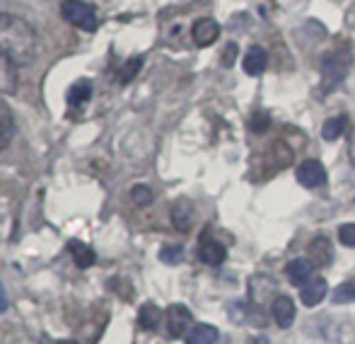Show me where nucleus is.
<instances>
[{"mask_svg":"<svg viewBox=\"0 0 355 344\" xmlns=\"http://www.w3.org/2000/svg\"><path fill=\"white\" fill-rule=\"evenodd\" d=\"M5 308H8V298H5V288L0 284V313H5Z\"/></svg>","mask_w":355,"mask_h":344,"instance_id":"nucleus-28","label":"nucleus"},{"mask_svg":"<svg viewBox=\"0 0 355 344\" xmlns=\"http://www.w3.org/2000/svg\"><path fill=\"white\" fill-rule=\"evenodd\" d=\"M15 131H17V124H15L12 109L0 97V151H5L10 146V141L15 138Z\"/></svg>","mask_w":355,"mask_h":344,"instance_id":"nucleus-7","label":"nucleus"},{"mask_svg":"<svg viewBox=\"0 0 355 344\" xmlns=\"http://www.w3.org/2000/svg\"><path fill=\"white\" fill-rule=\"evenodd\" d=\"M218 337H220V332H218V327H213V325H196V327H191V332L187 335V344H215L218 342Z\"/></svg>","mask_w":355,"mask_h":344,"instance_id":"nucleus-15","label":"nucleus"},{"mask_svg":"<svg viewBox=\"0 0 355 344\" xmlns=\"http://www.w3.org/2000/svg\"><path fill=\"white\" fill-rule=\"evenodd\" d=\"M89 97H92V85H89L87 81H78L71 88V104H75V107H80L83 102H87Z\"/></svg>","mask_w":355,"mask_h":344,"instance_id":"nucleus-20","label":"nucleus"},{"mask_svg":"<svg viewBox=\"0 0 355 344\" xmlns=\"http://www.w3.org/2000/svg\"><path fill=\"white\" fill-rule=\"evenodd\" d=\"M285 274H288V279L295 286H307L309 277H312V262L309 259H293L285 267Z\"/></svg>","mask_w":355,"mask_h":344,"instance_id":"nucleus-12","label":"nucleus"},{"mask_svg":"<svg viewBox=\"0 0 355 344\" xmlns=\"http://www.w3.org/2000/svg\"><path fill=\"white\" fill-rule=\"evenodd\" d=\"M61 15L68 24L83 29V32H94L97 29V10L85 0H63Z\"/></svg>","mask_w":355,"mask_h":344,"instance_id":"nucleus-2","label":"nucleus"},{"mask_svg":"<svg viewBox=\"0 0 355 344\" xmlns=\"http://www.w3.org/2000/svg\"><path fill=\"white\" fill-rule=\"evenodd\" d=\"M191 221H193V211L187 202H177L172 208V223L179 228V231H189L191 228Z\"/></svg>","mask_w":355,"mask_h":344,"instance_id":"nucleus-18","label":"nucleus"},{"mask_svg":"<svg viewBox=\"0 0 355 344\" xmlns=\"http://www.w3.org/2000/svg\"><path fill=\"white\" fill-rule=\"evenodd\" d=\"M324 296H327V281H324V279H314V281H309L307 286H302V293H300L302 303L309 308L319 306V303L324 301Z\"/></svg>","mask_w":355,"mask_h":344,"instance_id":"nucleus-14","label":"nucleus"},{"mask_svg":"<svg viewBox=\"0 0 355 344\" xmlns=\"http://www.w3.org/2000/svg\"><path fill=\"white\" fill-rule=\"evenodd\" d=\"M198 257H201V262L211 264V267H218V264L225 262V257H227V250H225L223 245H220L218 240H211V238H203L201 245H198Z\"/></svg>","mask_w":355,"mask_h":344,"instance_id":"nucleus-10","label":"nucleus"},{"mask_svg":"<svg viewBox=\"0 0 355 344\" xmlns=\"http://www.w3.org/2000/svg\"><path fill=\"white\" fill-rule=\"evenodd\" d=\"M141 66H143V58L141 56H136L133 61H128L126 66L121 68V83L133 81V78H136V73L141 71Z\"/></svg>","mask_w":355,"mask_h":344,"instance_id":"nucleus-24","label":"nucleus"},{"mask_svg":"<svg viewBox=\"0 0 355 344\" xmlns=\"http://www.w3.org/2000/svg\"><path fill=\"white\" fill-rule=\"evenodd\" d=\"M193 325V316L191 311H189L187 306H182V303H174V306H169L167 311V332L169 337H184L189 332V327Z\"/></svg>","mask_w":355,"mask_h":344,"instance_id":"nucleus-4","label":"nucleus"},{"mask_svg":"<svg viewBox=\"0 0 355 344\" xmlns=\"http://www.w3.org/2000/svg\"><path fill=\"white\" fill-rule=\"evenodd\" d=\"M184 257V247L182 245H164L162 250H159V259L167 264H177L179 259Z\"/></svg>","mask_w":355,"mask_h":344,"instance_id":"nucleus-22","label":"nucleus"},{"mask_svg":"<svg viewBox=\"0 0 355 344\" xmlns=\"http://www.w3.org/2000/svg\"><path fill=\"white\" fill-rule=\"evenodd\" d=\"M244 73L247 76H261L268 66V54L263 51L261 47H252L247 54H244Z\"/></svg>","mask_w":355,"mask_h":344,"instance_id":"nucleus-11","label":"nucleus"},{"mask_svg":"<svg viewBox=\"0 0 355 344\" xmlns=\"http://www.w3.org/2000/svg\"><path fill=\"white\" fill-rule=\"evenodd\" d=\"M68 250H71L75 264H78L80 269H87V267H92V264H94V250L85 245V243L71 240V243H68Z\"/></svg>","mask_w":355,"mask_h":344,"instance_id":"nucleus-16","label":"nucleus"},{"mask_svg":"<svg viewBox=\"0 0 355 344\" xmlns=\"http://www.w3.org/2000/svg\"><path fill=\"white\" fill-rule=\"evenodd\" d=\"M159 320H162L159 308L155 306V303H143L141 311H138V325H141L143 330H155V327L159 325Z\"/></svg>","mask_w":355,"mask_h":344,"instance_id":"nucleus-17","label":"nucleus"},{"mask_svg":"<svg viewBox=\"0 0 355 344\" xmlns=\"http://www.w3.org/2000/svg\"><path fill=\"white\" fill-rule=\"evenodd\" d=\"M220 34V24L213 17H203L193 24V42L196 47H211Z\"/></svg>","mask_w":355,"mask_h":344,"instance_id":"nucleus-9","label":"nucleus"},{"mask_svg":"<svg viewBox=\"0 0 355 344\" xmlns=\"http://www.w3.org/2000/svg\"><path fill=\"white\" fill-rule=\"evenodd\" d=\"M268 129V114L266 112H257L252 119V131L254 133H263Z\"/></svg>","mask_w":355,"mask_h":344,"instance_id":"nucleus-26","label":"nucleus"},{"mask_svg":"<svg viewBox=\"0 0 355 344\" xmlns=\"http://www.w3.org/2000/svg\"><path fill=\"white\" fill-rule=\"evenodd\" d=\"M131 199L138 206H148V204L153 202V192H150V187H145V184H136V187L131 189Z\"/></svg>","mask_w":355,"mask_h":344,"instance_id":"nucleus-23","label":"nucleus"},{"mask_svg":"<svg viewBox=\"0 0 355 344\" xmlns=\"http://www.w3.org/2000/svg\"><path fill=\"white\" fill-rule=\"evenodd\" d=\"M0 92L3 95L17 92V66L5 56H0Z\"/></svg>","mask_w":355,"mask_h":344,"instance_id":"nucleus-13","label":"nucleus"},{"mask_svg":"<svg viewBox=\"0 0 355 344\" xmlns=\"http://www.w3.org/2000/svg\"><path fill=\"white\" fill-rule=\"evenodd\" d=\"M353 63V54L348 49L341 51H331L322 58V76H324V90L336 88L343 78L348 76V68Z\"/></svg>","mask_w":355,"mask_h":344,"instance_id":"nucleus-3","label":"nucleus"},{"mask_svg":"<svg viewBox=\"0 0 355 344\" xmlns=\"http://www.w3.org/2000/svg\"><path fill=\"white\" fill-rule=\"evenodd\" d=\"M249 344H268V337H252V340H249Z\"/></svg>","mask_w":355,"mask_h":344,"instance_id":"nucleus-29","label":"nucleus"},{"mask_svg":"<svg viewBox=\"0 0 355 344\" xmlns=\"http://www.w3.org/2000/svg\"><path fill=\"white\" fill-rule=\"evenodd\" d=\"M56 344H78L75 340H61V342H56Z\"/></svg>","mask_w":355,"mask_h":344,"instance_id":"nucleus-30","label":"nucleus"},{"mask_svg":"<svg viewBox=\"0 0 355 344\" xmlns=\"http://www.w3.org/2000/svg\"><path fill=\"white\" fill-rule=\"evenodd\" d=\"M234 54H237V44H227V49H225V56H223V63H225V66H232Z\"/></svg>","mask_w":355,"mask_h":344,"instance_id":"nucleus-27","label":"nucleus"},{"mask_svg":"<svg viewBox=\"0 0 355 344\" xmlns=\"http://www.w3.org/2000/svg\"><path fill=\"white\" fill-rule=\"evenodd\" d=\"M271 316L273 320H276L278 327H283V330H288L290 325H293L295 320V303L290 296H276L271 303Z\"/></svg>","mask_w":355,"mask_h":344,"instance_id":"nucleus-6","label":"nucleus"},{"mask_svg":"<svg viewBox=\"0 0 355 344\" xmlns=\"http://www.w3.org/2000/svg\"><path fill=\"white\" fill-rule=\"evenodd\" d=\"M297 182L309 189L322 187V184H327V170L319 161H304L297 167Z\"/></svg>","mask_w":355,"mask_h":344,"instance_id":"nucleus-5","label":"nucleus"},{"mask_svg":"<svg viewBox=\"0 0 355 344\" xmlns=\"http://www.w3.org/2000/svg\"><path fill=\"white\" fill-rule=\"evenodd\" d=\"M39 54V34L27 19L12 13H0V56L15 66H29Z\"/></svg>","mask_w":355,"mask_h":344,"instance_id":"nucleus-1","label":"nucleus"},{"mask_svg":"<svg viewBox=\"0 0 355 344\" xmlns=\"http://www.w3.org/2000/svg\"><path fill=\"white\" fill-rule=\"evenodd\" d=\"M343 131H346V117H334L329 122H324L322 136L324 141H336V138L343 136Z\"/></svg>","mask_w":355,"mask_h":344,"instance_id":"nucleus-19","label":"nucleus"},{"mask_svg":"<svg viewBox=\"0 0 355 344\" xmlns=\"http://www.w3.org/2000/svg\"><path fill=\"white\" fill-rule=\"evenodd\" d=\"M355 301V281H346L341 284V286H336V291H334V303H353Z\"/></svg>","mask_w":355,"mask_h":344,"instance_id":"nucleus-21","label":"nucleus"},{"mask_svg":"<svg viewBox=\"0 0 355 344\" xmlns=\"http://www.w3.org/2000/svg\"><path fill=\"white\" fill-rule=\"evenodd\" d=\"M338 240L346 247H355V223H346L338 228Z\"/></svg>","mask_w":355,"mask_h":344,"instance_id":"nucleus-25","label":"nucleus"},{"mask_svg":"<svg viewBox=\"0 0 355 344\" xmlns=\"http://www.w3.org/2000/svg\"><path fill=\"white\" fill-rule=\"evenodd\" d=\"M307 252H309V262H312V267H329L331 259H334V247L327 238H314V240L309 243Z\"/></svg>","mask_w":355,"mask_h":344,"instance_id":"nucleus-8","label":"nucleus"}]
</instances>
